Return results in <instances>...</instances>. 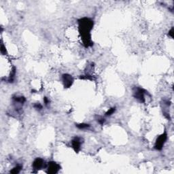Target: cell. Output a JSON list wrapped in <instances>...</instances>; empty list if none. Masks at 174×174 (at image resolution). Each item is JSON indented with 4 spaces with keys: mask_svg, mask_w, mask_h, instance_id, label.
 I'll list each match as a JSON object with an SVG mask.
<instances>
[{
    "mask_svg": "<svg viewBox=\"0 0 174 174\" xmlns=\"http://www.w3.org/2000/svg\"><path fill=\"white\" fill-rule=\"evenodd\" d=\"M79 31L82 39L83 44L86 47H89L93 45L91 42V31L93 29V21L89 18H82L78 20Z\"/></svg>",
    "mask_w": 174,
    "mask_h": 174,
    "instance_id": "6da1fadb",
    "label": "cell"
},
{
    "mask_svg": "<svg viewBox=\"0 0 174 174\" xmlns=\"http://www.w3.org/2000/svg\"><path fill=\"white\" fill-rule=\"evenodd\" d=\"M147 94V91L140 87H135L133 91V95L141 103L145 102V95Z\"/></svg>",
    "mask_w": 174,
    "mask_h": 174,
    "instance_id": "7a4b0ae2",
    "label": "cell"
},
{
    "mask_svg": "<svg viewBox=\"0 0 174 174\" xmlns=\"http://www.w3.org/2000/svg\"><path fill=\"white\" fill-rule=\"evenodd\" d=\"M167 134L166 132H164L162 135H160L159 138L156 139L155 145V148L158 150H162L164 144H165L167 141Z\"/></svg>",
    "mask_w": 174,
    "mask_h": 174,
    "instance_id": "3957f363",
    "label": "cell"
},
{
    "mask_svg": "<svg viewBox=\"0 0 174 174\" xmlns=\"http://www.w3.org/2000/svg\"><path fill=\"white\" fill-rule=\"evenodd\" d=\"M60 169H61V167H60L59 164L55 162H50L48 164L47 173L51 174L56 173L59 172Z\"/></svg>",
    "mask_w": 174,
    "mask_h": 174,
    "instance_id": "277c9868",
    "label": "cell"
},
{
    "mask_svg": "<svg viewBox=\"0 0 174 174\" xmlns=\"http://www.w3.org/2000/svg\"><path fill=\"white\" fill-rule=\"evenodd\" d=\"M62 80L65 88H69L73 82V77L71 75L68 74V73H65L62 76Z\"/></svg>",
    "mask_w": 174,
    "mask_h": 174,
    "instance_id": "5b68a950",
    "label": "cell"
},
{
    "mask_svg": "<svg viewBox=\"0 0 174 174\" xmlns=\"http://www.w3.org/2000/svg\"><path fill=\"white\" fill-rule=\"evenodd\" d=\"M33 168L34 169H41L42 168H44L46 167V163H45L44 160L41 158H37L35 159L33 163Z\"/></svg>",
    "mask_w": 174,
    "mask_h": 174,
    "instance_id": "8992f818",
    "label": "cell"
},
{
    "mask_svg": "<svg viewBox=\"0 0 174 174\" xmlns=\"http://www.w3.org/2000/svg\"><path fill=\"white\" fill-rule=\"evenodd\" d=\"M82 144V139L79 137H75L74 138L72 139V145L73 148L74 149L76 152H78L81 148Z\"/></svg>",
    "mask_w": 174,
    "mask_h": 174,
    "instance_id": "52a82bcc",
    "label": "cell"
},
{
    "mask_svg": "<svg viewBox=\"0 0 174 174\" xmlns=\"http://www.w3.org/2000/svg\"><path fill=\"white\" fill-rule=\"evenodd\" d=\"M22 166L21 165H18L15 167L14 169H13L12 171H10V173H19L20 172H21V170L22 169Z\"/></svg>",
    "mask_w": 174,
    "mask_h": 174,
    "instance_id": "ba28073f",
    "label": "cell"
},
{
    "mask_svg": "<svg viewBox=\"0 0 174 174\" xmlns=\"http://www.w3.org/2000/svg\"><path fill=\"white\" fill-rule=\"evenodd\" d=\"M76 126L80 129H85L89 128L90 125H88V124H84L83 123V124H78V125H76Z\"/></svg>",
    "mask_w": 174,
    "mask_h": 174,
    "instance_id": "9c48e42d",
    "label": "cell"
},
{
    "mask_svg": "<svg viewBox=\"0 0 174 174\" xmlns=\"http://www.w3.org/2000/svg\"><path fill=\"white\" fill-rule=\"evenodd\" d=\"M115 111H116V108H110V109H109L108 111L106 113V116H111V115H112V114H113L115 112Z\"/></svg>",
    "mask_w": 174,
    "mask_h": 174,
    "instance_id": "30bf717a",
    "label": "cell"
},
{
    "mask_svg": "<svg viewBox=\"0 0 174 174\" xmlns=\"http://www.w3.org/2000/svg\"><path fill=\"white\" fill-rule=\"evenodd\" d=\"M34 108L37 110H42V106L39 103H36V104L34 105Z\"/></svg>",
    "mask_w": 174,
    "mask_h": 174,
    "instance_id": "8fae6325",
    "label": "cell"
},
{
    "mask_svg": "<svg viewBox=\"0 0 174 174\" xmlns=\"http://www.w3.org/2000/svg\"><path fill=\"white\" fill-rule=\"evenodd\" d=\"M173 27L172 28V29L170 30V31H169V36H170L171 38H173Z\"/></svg>",
    "mask_w": 174,
    "mask_h": 174,
    "instance_id": "7c38bea8",
    "label": "cell"
},
{
    "mask_svg": "<svg viewBox=\"0 0 174 174\" xmlns=\"http://www.w3.org/2000/svg\"><path fill=\"white\" fill-rule=\"evenodd\" d=\"M44 101L45 105H48L49 103V100L48 99L47 97H44Z\"/></svg>",
    "mask_w": 174,
    "mask_h": 174,
    "instance_id": "4fadbf2b",
    "label": "cell"
}]
</instances>
